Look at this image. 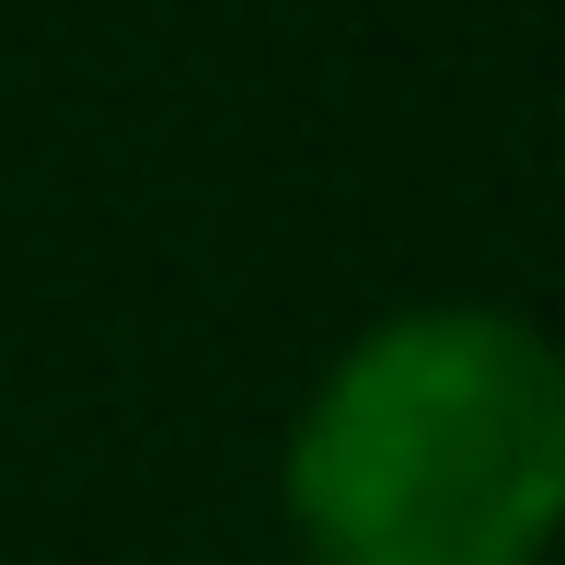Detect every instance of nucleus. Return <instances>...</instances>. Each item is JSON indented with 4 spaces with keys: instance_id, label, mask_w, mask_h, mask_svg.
<instances>
[{
    "instance_id": "f257e3e1",
    "label": "nucleus",
    "mask_w": 565,
    "mask_h": 565,
    "mask_svg": "<svg viewBox=\"0 0 565 565\" xmlns=\"http://www.w3.org/2000/svg\"><path fill=\"white\" fill-rule=\"evenodd\" d=\"M277 520L312 565H554L565 335L508 300L358 323L277 439Z\"/></svg>"
}]
</instances>
